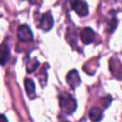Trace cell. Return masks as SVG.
<instances>
[{
  "mask_svg": "<svg viewBox=\"0 0 122 122\" xmlns=\"http://www.w3.org/2000/svg\"><path fill=\"white\" fill-rule=\"evenodd\" d=\"M59 106L62 112L65 114H71L76 110L77 102L71 94L61 93L59 97Z\"/></svg>",
  "mask_w": 122,
  "mask_h": 122,
  "instance_id": "1",
  "label": "cell"
},
{
  "mask_svg": "<svg viewBox=\"0 0 122 122\" xmlns=\"http://www.w3.org/2000/svg\"><path fill=\"white\" fill-rule=\"evenodd\" d=\"M17 37L22 42H30L33 40V33L30 28L27 25H21L17 30Z\"/></svg>",
  "mask_w": 122,
  "mask_h": 122,
  "instance_id": "2",
  "label": "cell"
},
{
  "mask_svg": "<svg viewBox=\"0 0 122 122\" xmlns=\"http://www.w3.org/2000/svg\"><path fill=\"white\" fill-rule=\"evenodd\" d=\"M53 22L54 21H53V17L51 15V12L47 11L41 16L38 27L41 30H43L44 31H49L53 27Z\"/></svg>",
  "mask_w": 122,
  "mask_h": 122,
  "instance_id": "3",
  "label": "cell"
},
{
  "mask_svg": "<svg viewBox=\"0 0 122 122\" xmlns=\"http://www.w3.org/2000/svg\"><path fill=\"white\" fill-rule=\"evenodd\" d=\"M71 8L80 17L87 16L89 13V7H88L87 2H85V1H81V0L72 1Z\"/></svg>",
  "mask_w": 122,
  "mask_h": 122,
  "instance_id": "4",
  "label": "cell"
},
{
  "mask_svg": "<svg viewBox=\"0 0 122 122\" xmlns=\"http://www.w3.org/2000/svg\"><path fill=\"white\" fill-rule=\"evenodd\" d=\"M80 38L84 44H91L95 38V32L92 28L86 27L80 31Z\"/></svg>",
  "mask_w": 122,
  "mask_h": 122,
  "instance_id": "5",
  "label": "cell"
},
{
  "mask_svg": "<svg viewBox=\"0 0 122 122\" xmlns=\"http://www.w3.org/2000/svg\"><path fill=\"white\" fill-rule=\"evenodd\" d=\"M67 82L73 90L79 86V84L81 83V78L76 70H71L69 71V73L67 74Z\"/></svg>",
  "mask_w": 122,
  "mask_h": 122,
  "instance_id": "6",
  "label": "cell"
},
{
  "mask_svg": "<svg viewBox=\"0 0 122 122\" xmlns=\"http://www.w3.org/2000/svg\"><path fill=\"white\" fill-rule=\"evenodd\" d=\"M25 89H26L27 94H28L30 99L35 98V96H36V93H35V84H34L32 79H30V78H26L25 79Z\"/></svg>",
  "mask_w": 122,
  "mask_h": 122,
  "instance_id": "7",
  "label": "cell"
},
{
  "mask_svg": "<svg viewBox=\"0 0 122 122\" xmlns=\"http://www.w3.org/2000/svg\"><path fill=\"white\" fill-rule=\"evenodd\" d=\"M89 116L92 122H98L103 118V111L99 107H92L89 112Z\"/></svg>",
  "mask_w": 122,
  "mask_h": 122,
  "instance_id": "8",
  "label": "cell"
},
{
  "mask_svg": "<svg viewBox=\"0 0 122 122\" xmlns=\"http://www.w3.org/2000/svg\"><path fill=\"white\" fill-rule=\"evenodd\" d=\"M10 59V49L5 44L1 45V65L4 66Z\"/></svg>",
  "mask_w": 122,
  "mask_h": 122,
  "instance_id": "9",
  "label": "cell"
},
{
  "mask_svg": "<svg viewBox=\"0 0 122 122\" xmlns=\"http://www.w3.org/2000/svg\"><path fill=\"white\" fill-rule=\"evenodd\" d=\"M39 65V62L36 60V59H30L29 60V62H27V71L30 73V72H33L36 68L38 67Z\"/></svg>",
  "mask_w": 122,
  "mask_h": 122,
  "instance_id": "10",
  "label": "cell"
},
{
  "mask_svg": "<svg viewBox=\"0 0 122 122\" xmlns=\"http://www.w3.org/2000/svg\"><path fill=\"white\" fill-rule=\"evenodd\" d=\"M116 26H117V19H116L115 16H113V17L111 18V20L108 23V30H109V32H112L115 30Z\"/></svg>",
  "mask_w": 122,
  "mask_h": 122,
  "instance_id": "11",
  "label": "cell"
},
{
  "mask_svg": "<svg viewBox=\"0 0 122 122\" xmlns=\"http://www.w3.org/2000/svg\"><path fill=\"white\" fill-rule=\"evenodd\" d=\"M1 122H9L8 118L5 116V114H1Z\"/></svg>",
  "mask_w": 122,
  "mask_h": 122,
  "instance_id": "12",
  "label": "cell"
}]
</instances>
